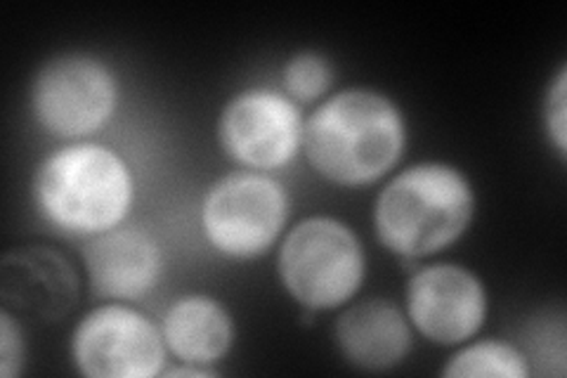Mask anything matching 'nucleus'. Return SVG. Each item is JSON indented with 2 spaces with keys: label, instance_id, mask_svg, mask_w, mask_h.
Instances as JSON below:
<instances>
[{
  "label": "nucleus",
  "instance_id": "f257e3e1",
  "mask_svg": "<svg viewBox=\"0 0 567 378\" xmlns=\"http://www.w3.org/2000/svg\"><path fill=\"white\" fill-rule=\"evenodd\" d=\"M404 145L406 125L400 106L369 88L331 95L303 125L310 166L341 187L377 183L398 164Z\"/></svg>",
  "mask_w": 567,
  "mask_h": 378
},
{
  "label": "nucleus",
  "instance_id": "f03ea898",
  "mask_svg": "<svg viewBox=\"0 0 567 378\" xmlns=\"http://www.w3.org/2000/svg\"><path fill=\"white\" fill-rule=\"evenodd\" d=\"M135 183L123 156L79 142L41 161L33 175V204L43 218L71 237L93 239L118 227L133 206Z\"/></svg>",
  "mask_w": 567,
  "mask_h": 378
},
{
  "label": "nucleus",
  "instance_id": "7ed1b4c3",
  "mask_svg": "<svg viewBox=\"0 0 567 378\" xmlns=\"http://www.w3.org/2000/svg\"><path fill=\"white\" fill-rule=\"evenodd\" d=\"M475 213V192L458 168L425 161L395 175L374 206V229L390 254L425 258L454 244Z\"/></svg>",
  "mask_w": 567,
  "mask_h": 378
},
{
  "label": "nucleus",
  "instance_id": "20e7f679",
  "mask_svg": "<svg viewBox=\"0 0 567 378\" xmlns=\"http://www.w3.org/2000/svg\"><path fill=\"white\" fill-rule=\"evenodd\" d=\"M277 267L291 298L308 313H322L341 308L360 292L367 256L350 225L329 215H312L287 234Z\"/></svg>",
  "mask_w": 567,
  "mask_h": 378
},
{
  "label": "nucleus",
  "instance_id": "39448f33",
  "mask_svg": "<svg viewBox=\"0 0 567 378\" xmlns=\"http://www.w3.org/2000/svg\"><path fill=\"white\" fill-rule=\"evenodd\" d=\"M289 208V194L275 177L254 171L225 175L204 196V237L227 258H258L279 239Z\"/></svg>",
  "mask_w": 567,
  "mask_h": 378
},
{
  "label": "nucleus",
  "instance_id": "423d86ee",
  "mask_svg": "<svg viewBox=\"0 0 567 378\" xmlns=\"http://www.w3.org/2000/svg\"><path fill=\"white\" fill-rule=\"evenodd\" d=\"M29 104L45 133L79 140L112 121L118 106V79L102 60L71 52L48 60L35 71Z\"/></svg>",
  "mask_w": 567,
  "mask_h": 378
},
{
  "label": "nucleus",
  "instance_id": "0eeeda50",
  "mask_svg": "<svg viewBox=\"0 0 567 378\" xmlns=\"http://www.w3.org/2000/svg\"><path fill=\"white\" fill-rule=\"evenodd\" d=\"M166 340L162 329L121 303L87 313L71 336V359L91 378H152L164 371Z\"/></svg>",
  "mask_w": 567,
  "mask_h": 378
},
{
  "label": "nucleus",
  "instance_id": "6e6552de",
  "mask_svg": "<svg viewBox=\"0 0 567 378\" xmlns=\"http://www.w3.org/2000/svg\"><path fill=\"white\" fill-rule=\"evenodd\" d=\"M303 125L289 95L251 88L225 104L218 119V142L239 166L275 171L298 154L303 145Z\"/></svg>",
  "mask_w": 567,
  "mask_h": 378
},
{
  "label": "nucleus",
  "instance_id": "1a4fd4ad",
  "mask_svg": "<svg viewBox=\"0 0 567 378\" xmlns=\"http://www.w3.org/2000/svg\"><path fill=\"white\" fill-rule=\"evenodd\" d=\"M406 315L423 338L437 346H458L483 327L487 317L485 286L461 265L421 267L406 286Z\"/></svg>",
  "mask_w": 567,
  "mask_h": 378
},
{
  "label": "nucleus",
  "instance_id": "9d476101",
  "mask_svg": "<svg viewBox=\"0 0 567 378\" xmlns=\"http://www.w3.org/2000/svg\"><path fill=\"white\" fill-rule=\"evenodd\" d=\"M0 300L20 319L60 321L79 300V275L60 251L14 248L0 263Z\"/></svg>",
  "mask_w": 567,
  "mask_h": 378
},
{
  "label": "nucleus",
  "instance_id": "9b49d317",
  "mask_svg": "<svg viewBox=\"0 0 567 378\" xmlns=\"http://www.w3.org/2000/svg\"><path fill=\"white\" fill-rule=\"evenodd\" d=\"M83 265L91 289L106 300H137L162 277V248L140 227H114L85 244Z\"/></svg>",
  "mask_w": 567,
  "mask_h": 378
},
{
  "label": "nucleus",
  "instance_id": "f8f14e48",
  "mask_svg": "<svg viewBox=\"0 0 567 378\" xmlns=\"http://www.w3.org/2000/svg\"><path fill=\"white\" fill-rule=\"evenodd\" d=\"M336 346L352 367L388 371L412 350L410 321L390 300H364L336 321Z\"/></svg>",
  "mask_w": 567,
  "mask_h": 378
},
{
  "label": "nucleus",
  "instance_id": "ddd939ff",
  "mask_svg": "<svg viewBox=\"0 0 567 378\" xmlns=\"http://www.w3.org/2000/svg\"><path fill=\"white\" fill-rule=\"evenodd\" d=\"M166 348L185 365L210 367L235 344V321L225 305L204 294L177 298L164 315Z\"/></svg>",
  "mask_w": 567,
  "mask_h": 378
},
{
  "label": "nucleus",
  "instance_id": "4468645a",
  "mask_svg": "<svg viewBox=\"0 0 567 378\" xmlns=\"http://www.w3.org/2000/svg\"><path fill=\"white\" fill-rule=\"evenodd\" d=\"M442 374L447 378H525L529 365L516 346L485 338L452 355Z\"/></svg>",
  "mask_w": 567,
  "mask_h": 378
},
{
  "label": "nucleus",
  "instance_id": "2eb2a0df",
  "mask_svg": "<svg viewBox=\"0 0 567 378\" xmlns=\"http://www.w3.org/2000/svg\"><path fill=\"white\" fill-rule=\"evenodd\" d=\"M333 69L319 52H298L284 64V88L298 102H315L329 93Z\"/></svg>",
  "mask_w": 567,
  "mask_h": 378
},
{
  "label": "nucleus",
  "instance_id": "dca6fc26",
  "mask_svg": "<svg viewBox=\"0 0 567 378\" xmlns=\"http://www.w3.org/2000/svg\"><path fill=\"white\" fill-rule=\"evenodd\" d=\"M544 119H546L548 137H551L558 156L565 159V150H567V69L565 67H560L554 83L548 85Z\"/></svg>",
  "mask_w": 567,
  "mask_h": 378
},
{
  "label": "nucleus",
  "instance_id": "f3484780",
  "mask_svg": "<svg viewBox=\"0 0 567 378\" xmlns=\"http://www.w3.org/2000/svg\"><path fill=\"white\" fill-rule=\"evenodd\" d=\"M17 319L20 317H14L10 310H0V376L3 378H14L24 369L27 346Z\"/></svg>",
  "mask_w": 567,
  "mask_h": 378
},
{
  "label": "nucleus",
  "instance_id": "a211bd4d",
  "mask_svg": "<svg viewBox=\"0 0 567 378\" xmlns=\"http://www.w3.org/2000/svg\"><path fill=\"white\" fill-rule=\"evenodd\" d=\"M218 371H213L210 367H202V365H181V367H173L166 371V376H185V378H208V376H216Z\"/></svg>",
  "mask_w": 567,
  "mask_h": 378
}]
</instances>
